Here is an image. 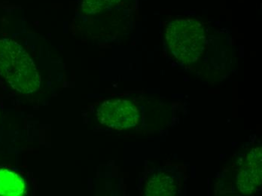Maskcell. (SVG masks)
<instances>
[{
  "label": "cell",
  "instance_id": "1",
  "mask_svg": "<svg viewBox=\"0 0 262 196\" xmlns=\"http://www.w3.org/2000/svg\"><path fill=\"white\" fill-rule=\"evenodd\" d=\"M0 75L16 92L30 95L39 90L41 76L25 49L10 39H0Z\"/></svg>",
  "mask_w": 262,
  "mask_h": 196
},
{
  "label": "cell",
  "instance_id": "2",
  "mask_svg": "<svg viewBox=\"0 0 262 196\" xmlns=\"http://www.w3.org/2000/svg\"><path fill=\"white\" fill-rule=\"evenodd\" d=\"M165 40L171 56L183 64H191L205 50V28L196 19H176L167 25Z\"/></svg>",
  "mask_w": 262,
  "mask_h": 196
},
{
  "label": "cell",
  "instance_id": "3",
  "mask_svg": "<svg viewBox=\"0 0 262 196\" xmlns=\"http://www.w3.org/2000/svg\"><path fill=\"white\" fill-rule=\"evenodd\" d=\"M102 125L118 130L135 127L140 120V112L130 101L123 99L105 100L97 111Z\"/></svg>",
  "mask_w": 262,
  "mask_h": 196
},
{
  "label": "cell",
  "instance_id": "4",
  "mask_svg": "<svg viewBox=\"0 0 262 196\" xmlns=\"http://www.w3.org/2000/svg\"><path fill=\"white\" fill-rule=\"evenodd\" d=\"M262 149L256 147L249 151L237 175V187L244 195L254 193L261 186Z\"/></svg>",
  "mask_w": 262,
  "mask_h": 196
},
{
  "label": "cell",
  "instance_id": "5",
  "mask_svg": "<svg viewBox=\"0 0 262 196\" xmlns=\"http://www.w3.org/2000/svg\"><path fill=\"white\" fill-rule=\"evenodd\" d=\"M177 181L167 172L158 171L151 175L145 185L147 196H172L178 192Z\"/></svg>",
  "mask_w": 262,
  "mask_h": 196
},
{
  "label": "cell",
  "instance_id": "6",
  "mask_svg": "<svg viewBox=\"0 0 262 196\" xmlns=\"http://www.w3.org/2000/svg\"><path fill=\"white\" fill-rule=\"evenodd\" d=\"M27 192L25 180L18 173L0 168V195L22 196Z\"/></svg>",
  "mask_w": 262,
  "mask_h": 196
},
{
  "label": "cell",
  "instance_id": "7",
  "mask_svg": "<svg viewBox=\"0 0 262 196\" xmlns=\"http://www.w3.org/2000/svg\"><path fill=\"white\" fill-rule=\"evenodd\" d=\"M121 0H82L81 10L90 15H94L110 10Z\"/></svg>",
  "mask_w": 262,
  "mask_h": 196
}]
</instances>
